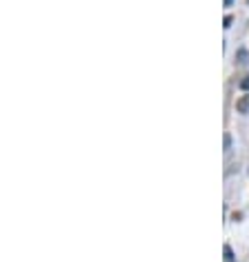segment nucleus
Here are the masks:
<instances>
[{"instance_id": "obj_4", "label": "nucleus", "mask_w": 249, "mask_h": 262, "mask_svg": "<svg viewBox=\"0 0 249 262\" xmlns=\"http://www.w3.org/2000/svg\"><path fill=\"white\" fill-rule=\"evenodd\" d=\"M245 58H247V51H245V49H240V51H238V63H247Z\"/></svg>"}, {"instance_id": "obj_2", "label": "nucleus", "mask_w": 249, "mask_h": 262, "mask_svg": "<svg viewBox=\"0 0 249 262\" xmlns=\"http://www.w3.org/2000/svg\"><path fill=\"white\" fill-rule=\"evenodd\" d=\"M231 258H234V256H231V247H229V244H225V260L231 262Z\"/></svg>"}, {"instance_id": "obj_3", "label": "nucleus", "mask_w": 249, "mask_h": 262, "mask_svg": "<svg viewBox=\"0 0 249 262\" xmlns=\"http://www.w3.org/2000/svg\"><path fill=\"white\" fill-rule=\"evenodd\" d=\"M240 89H249V73L243 78V80H240Z\"/></svg>"}, {"instance_id": "obj_1", "label": "nucleus", "mask_w": 249, "mask_h": 262, "mask_svg": "<svg viewBox=\"0 0 249 262\" xmlns=\"http://www.w3.org/2000/svg\"><path fill=\"white\" fill-rule=\"evenodd\" d=\"M236 111L238 113H247L249 111V93H243V96L236 100Z\"/></svg>"}, {"instance_id": "obj_5", "label": "nucleus", "mask_w": 249, "mask_h": 262, "mask_svg": "<svg viewBox=\"0 0 249 262\" xmlns=\"http://www.w3.org/2000/svg\"><path fill=\"white\" fill-rule=\"evenodd\" d=\"M231 22H234V16H225V29H229Z\"/></svg>"}, {"instance_id": "obj_6", "label": "nucleus", "mask_w": 249, "mask_h": 262, "mask_svg": "<svg viewBox=\"0 0 249 262\" xmlns=\"http://www.w3.org/2000/svg\"><path fill=\"white\" fill-rule=\"evenodd\" d=\"M234 5V0H225V7H231Z\"/></svg>"}]
</instances>
